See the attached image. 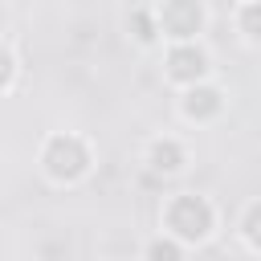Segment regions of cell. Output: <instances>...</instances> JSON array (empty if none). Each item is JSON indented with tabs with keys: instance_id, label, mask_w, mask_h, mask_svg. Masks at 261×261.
Instances as JSON below:
<instances>
[{
	"instance_id": "cell-6",
	"label": "cell",
	"mask_w": 261,
	"mask_h": 261,
	"mask_svg": "<svg viewBox=\"0 0 261 261\" xmlns=\"http://www.w3.org/2000/svg\"><path fill=\"white\" fill-rule=\"evenodd\" d=\"M184 163H188V151H184V143L179 139H155L151 147H147V167L155 171V175H179L184 171Z\"/></svg>"
},
{
	"instance_id": "cell-7",
	"label": "cell",
	"mask_w": 261,
	"mask_h": 261,
	"mask_svg": "<svg viewBox=\"0 0 261 261\" xmlns=\"http://www.w3.org/2000/svg\"><path fill=\"white\" fill-rule=\"evenodd\" d=\"M126 29H130V37H135L139 45H155V41H159L155 12H147V8H135V12H126Z\"/></svg>"
},
{
	"instance_id": "cell-11",
	"label": "cell",
	"mask_w": 261,
	"mask_h": 261,
	"mask_svg": "<svg viewBox=\"0 0 261 261\" xmlns=\"http://www.w3.org/2000/svg\"><path fill=\"white\" fill-rule=\"evenodd\" d=\"M12 77H16V57L0 45V90H8V86H12Z\"/></svg>"
},
{
	"instance_id": "cell-9",
	"label": "cell",
	"mask_w": 261,
	"mask_h": 261,
	"mask_svg": "<svg viewBox=\"0 0 261 261\" xmlns=\"http://www.w3.org/2000/svg\"><path fill=\"white\" fill-rule=\"evenodd\" d=\"M241 237L253 253H261V200H253L245 212H241Z\"/></svg>"
},
{
	"instance_id": "cell-4",
	"label": "cell",
	"mask_w": 261,
	"mask_h": 261,
	"mask_svg": "<svg viewBox=\"0 0 261 261\" xmlns=\"http://www.w3.org/2000/svg\"><path fill=\"white\" fill-rule=\"evenodd\" d=\"M163 73H167V82L192 90V86L208 82V53H204L196 41H192V45H171L167 57H163Z\"/></svg>"
},
{
	"instance_id": "cell-1",
	"label": "cell",
	"mask_w": 261,
	"mask_h": 261,
	"mask_svg": "<svg viewBox=\"0 0 261 261\" xmlns=\"http://www.w3.org/2000/svg\"><path fill=\"white\" fill-rule=\"evenodd\" d=\"M163 228L179 245H204L216 228V208L196 192H179L163 204Z\"/></svg>"
},
{
	"instance_id": "cell-10",
	"label": "cell",
	"mask_w": 261,
	"mask_h": 261,
	"mask_svg": "<svg viewBox=\"0 0 261 261\" xmlns=\"http://www.w3.org/2000/svg\"><path fill=\"white\" fill-rule=\"evenodd\" d=\"M237 29L245 33V41H253V45L261 41V4H257V0L237 8Z\"/></svg>"
},
{
	"instance_id": "cell-8",
	"label": "cell",
	"mask_w": 261,
	"mask_h": 261,
	"mask_svg": "<svg viewBox=\"0 0 261 261\" xmlns=\"http://www.w3.org/2000/svg\"><path fill=\"white\" fill-rule=\"evenodd\" d=\"M143 261H184V245L175 237H151L147 249H143Z\"/></svg>"
},
{
	"instance_id": "cell-3",
	"label": "cell",
	"mask_w": 261,
	"mask_h": 261,
	"mask_svg": "<svg viewBox=\"0 0 261 261\" xmlns=\"http://www.w3.org/2000/svg\"><path fill=\"white\" fill-rule=\"evenodd\" d=\"M204 8L192 0H167L155 8V24L163 37H171V45H192V37L204 29Z\"/></svg>"
},
{
	"instance_id": "cell-5",
	"label": "cell",
	"mask_w": 261,
	"mask_h": 261,
	"mask_svg": "<svg viewBox=\"0 0 261 261\" xmlns=\"http://www.w3.org/2000/svg\"><path fill=\"white\" fill-rule=\"evenodd\" d=\"M220 110H224V94L212 82H200V86L184 90V98H179V114L188 122H212Z\"/></svg>"
},
{
	"instance_id": "cell-2",
	"label": "cell",
	"mask_w": 261,
	"mask_h": 261,
	"mask_svg": "<svg viewBox=\"0 0 261 261\" xmlns=\"http://www.w3.org/2000/svg\"><path fill=\"white\" fill-rule=\"evenodd\" d=\"M41 167L53 184H77L90 175L94 167V155H90V143L73 130H61V135H49L45 147H41Z\"/></svg>"
}]
</instances>
